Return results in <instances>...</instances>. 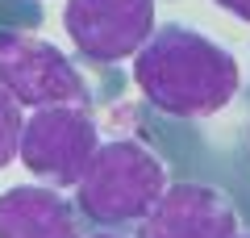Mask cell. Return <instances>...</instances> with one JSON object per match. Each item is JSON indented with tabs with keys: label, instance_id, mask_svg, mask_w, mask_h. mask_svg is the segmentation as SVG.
<instances>
[{
	"label": "cell",
	"instance_id": "obj_5",
	"mask_svg": "<svg viewBox=\"0 0 250 238\" xmlns=\"http://www.w3.org/2000/svg\"><path fill=\"white\" fill-rule=\"evenodd\" d=\"M62 29L92 63H121L154 34V0H67Z\"/></svg>",
	"mask_w": 250,
	"mask_h": 238
},
{
	"label": "cell",
	"instance_id": "obj_6",
	"mask_svg": "<svg viewBox=\"0 0 250 238\" xmlns=\"http://www.w3.org/2000/svg\"><path fill=\"white\" fill-rule=\"evenodd\" d=\"M238 213L225 192L208 184H167L150 213L138 226V238H233Z\"/></svg>",
	"mask_w": 250,
	"mask_h": 238
},
{
	"label": "cell",
	"instance_id": "obj_9",
	"mask_svg": "<svg viewBox=\"0 0 250 238\" xmlns=\"http://www.w3.org/2000/svg\"><path fill=\"white\" fill-rule=\"evenodd\" d=\"M213 4H221L225 13H233L238 21H246V25H250V0H213Z\"/></svg>",
	"mask_w": 250,
	"mask_h": 238
},
{
	"label": "cell",
	"instance_id": "obj_10",
	"mask_svg": "<svg viewBox=\"0 0 250 238\" xmlns=\"http://www.w3.org/2000/svg\"><path fill=\"white\" fill-rule=\"evenodd\" d=\"M92 238H117V234H92Z\"/></svg>",
	"mask_w": 250,
	"mask_h": 238
},
{
	"label": "cell",
	"instance_id": "obj_11",
	"mask_svg": "<svg viewBox=\"0 0 250 238\" xmlns=\"http://www.w3.org/2000/svg\"><path fill=\"white\" fill-rule=\"evenodd\" d=\"M233 238H246V234H233Z\"/></svg>",
	"mask_w": 250,
	"mask_h": 238
},
{
	"label": "cell",
	"instance_id": "obj_1",
	"mask_svg": "<svg viewBox=\"0 0 250 238\" xmlns=\"http://www.w3.org/2000/svg\"><path fill=\"white\" fill-rule=\"evenodd\" d=\"M134 84L167 117H213L238 96L242 71L213 38L167 21L134 54Z\"/></svg>",
	"mask_w": 250,
	"mask_h": 238
},
{
	"label": "cell",
	"instance_id": "obj_3",
	"mask_svg": "<svg viewBox=\"0 0 250 238\" xmlns=\"http://www.w3.org/2000/svg\"><path fill=\"white\" fill-rule=\"evenodd\" d=\"M0 88L25 109H46V105L88 109V84L75 71V63L54 42L17 34V29L0 34Z\"/></svg>",
	"mask_w": 250,
	"mask_h": 238
},
{
	"label": "cell",
	"instance_id": "obj_7",
	"mask_svg": "<svg viewBox=\"0 0 250 238\" xmlns=\"http://www.w3.org/2000/svg\"><path fill=\"white\" fill-rule=\"evenodd\" d=\"M0 238H80L75 209L59 196V188H4L0 192Z\"/></svg>",
	"mask_w": 250,
	"mask_h": 238
},
{
	"label": "cell",
	"instance_id": "obj_2",
	"mask_svg": "<svg viewBox=\"0 0 250 238\" xmlns=\"http://www.w3.org/2000/svg\"><path fill=\"white\" fill-rule=\"evenodd\" d=\"M167 192V167L142 142L117 138L100 142L88 159L80 184H75V209L96 226H125L142 221Z\"/></svg>",
	"mask_w": 250,
	"mask_h": 238
},
{
	"label": "cell",
	"instance_id": "obj_4",
	"mask_svg": "<svg viewBox=\"0 0 250 238\" xmlns=\"http://www.w3.org/2000/svg\"><path fill=\"white\" fill-rule=\"evenodd\" d=\"M96 146V121L83 105H46L34 109V117L21 125L17 155L38 180L54 188H75Z\"/></svg>",
	"mask_w": 250,
	"mask_h": 238
},
{
	"label": "cell",
	"instance_id": "obj_8",
	"mask_svg": "<svg viewBox=\"0 0 250 238\" xmlns=\"http://www.w3.org/2000/svg\"><path fill=\"white\" fill-rule=\"evenodd\" d=\"M21 105L0 88V167H9L17 159V146H21Z\"/></svg>",
	"mask_w": 250,
	"mask_h": 238
}]
</instances>
